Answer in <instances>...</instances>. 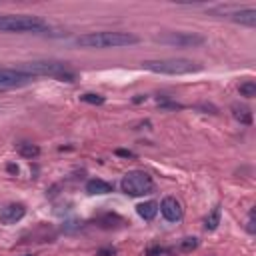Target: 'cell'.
<instances>
[{
	"label": "cell",
	"instance_id": "1",
	"mask_svg": "<svg viewBox=\"0 0 256 256\" xmlns=\"http://www.w3.org/2000/svg\"><path fill=\"white\" fill-rule=\"evenodd\" d=\"M140 38L132 32H88L76 38V44L80 48H122L138 44Z\"/></svg>",
	"mask_w": 256,
	"mask_h": 256
},
{
	"label": "cell",
	"instance_id": "2",
	"mask_svg": "<svg viewBox=\"0 0 256 256\" xmlns=\"http://www.w3.org/2000/svg\"><path fill=\"white\" fill-rule=\"evenodd\" d=\"M16 70L36 78V76H50L62 82H76V72L66 64V62H58V60H34V62H24L20 64Z\"/></svg>",
	"mask_w": 256,
	"mask_h": 256
},
{
	"label": "cell",
	"instance_id": "3",
	"mask_svg": "<svg viewBox=\"0 0 256 256\" xmlns=\"http://www.w3.org/2000/svg\"><path fill=\"white\" fill-rule=\"evenodd\" d=\"M50 24L40 16L30 14H0V32L10 34H40L48 32Z\"/></svg>",
	"mask_w": 256,
	"mask_h": 256
},
{
	"label": "cell",
	"instance_id": "4",
	"mask_svg": "<svg viewBox=\"0 0 256 256\" xmlns=\"http://www.w3.org/2000/svg\"><path fill=\"white\" fill-rule=\"evenodd\" d=\"M142 66L150 72L156 74H172V76H180V74H192L202 70V66L194 60L188 58H162V60H146L142 62Z\"/></svg>",
	"mask_w": 256,
	"mask_h": 256
},
{
	"label": "cell",
	"instance_id": "5",
	"mask_svg": "<svg viewBox=\"0 0 256 256\" xmlns=\"http://www.w3.org/2000/svg\"><path fill=\"white\" fill-rule=\"evenodd\" d=\"M120 188L128 196H144V194H150L154 190V180L144 170H130L122 176Z\"/></svg>",
	"mask_w": 256,
	"mask_h": 256
},
{
	"label": "cell",
	"instance_id": "6",
	"mask_svg": "<svg viewBox=\"0 0 256 256\" xmlns=\"http://www.w3.org/2000/svg\"><path fill=\"white\" fill-rule=\"evenodd\" d=\"M154 40L160 42V44H166V46H176V48H196V46H202L206 42V38L202 34H198V32H182V30L156 34Z\"/></svg>",
	"mask_w": 256,
	"mask_h": 256
},
{
	"label": "cell",
	"instance_id": "7",
	"mask_svg": "<svg viewBox=\"0 0 256 256\" xmlns=\"http://www.w3.org/2000/svg\"><path fill=\"white\" fill-rule=\"evenodd\" d=\"M34 78L16 70V68H0V90H10V88H20L30 84Z\"/></svg>",
	"mask_w": 256,
	"mask_h": 256
},
{
	"label": "cell",
	"instance_id": "8",
	"mask_svg": "<svg viewBox=\"0 0 256 256\" xmlns=\"http://www.w3.org/2000/svg\"><path fill=\"white\" fill-rule=\"evenodd\" d=\"M214 12H222L226 18H230L232 22L242 24V26H248V28H254V26H256V10H254V8L230 10L228 6H224V8H218V10H214Z\"/></svg>",
	"mask_w": 256,
	"mask_h": 256
},
{
	"label": "cell",
	"instance_id": "9",
	"mask_svg": "<svg viewBox=\"0 0 256 256\" xmlns=\"http://www.w3.org/2000/svg\"><path fill=\"white\" fill-rule=\"evenodd\" d=\"M24 216H26V206L20 202H10V204H4L0 208V222L6 226L20 222Z\"/></svg>",
	"mask_w": 256,
	"mask_h": 256
},
{
	"label": "cell",
	"instance_id": "10",
	"mask_svg": "<svg viewBox=\"0 0 256 256\" xmlns=\"http://www.w3.org/2000/svg\"><path fill=\"white\" fill-rule=\"evenodd\" d=\"M158 210L162 212V216H164L168 222H178V220H182V216H184L182 204H180L174 196H166V198L158 204Z\"/></svg>",
	"mask_w": 256,
	"mask_h": 256
},
{
	"label": "cell",
	"instance_id": "11",
	"mask_svg": "<svg viewBox=\"0 0 256 256\" xmlns=\"http://www.w3.org/2000/svg\"><path fill=\"white\" fill-rule=\"evenodd\" d=\"M86 192L96 196V194H110L112 192V184L106 182V180H100V178H92L86 182Z\"/></svg>",
	"mask_w": 256,
	"mask_h": 256
},
{
	"label": "cell",
	"instance_id": "12",
	"mask_svg": "<svg viewBox=\"0 0 256 256\" xmlns=\"http://www.w3.org/2000/svg\"><path fill=\"white\" fill-rule=\"evenodd\" d=\"M230 110H232V116H234L240 124H246V126H250V124H252V110H250L248 106L234 102V104L230 106Z\"/></svg>",
	"mask_w": 256,
	"mask_h": 256
},
{
	"label": "cell",
	"instance_id": "13",
	"mask_svg": "<svg viewBox=\"0 0 256 256\" xmlns=\"http://www.w3.org/2000/svg\"><path fill=\"white\" fill-rule=\"evenodd\" d=\"M136 212H138V216L142 218V220H154L156 218V214H158V202H154V200H148V202H142V204H138L136 206Z\"/></svg>",
	"mask_w": 256,
	"mask_h": 256
},
{
	"label": "cell",
	"instance_id": "14",
	"mask_svg": "<svg viewBox=\"0 0 256 256\" xmlns=\"http://www.w3.org/2000/svg\"><path fill=\"white\" fill-rule=\"evenodd\" d=\"M18 154H20L22 158H28V160H32V158H38V156H40V148H38L36 144H30V142H22V144H18Z\"/></svg>",
	"mask_w": 256,
	"mask_h": 256
},
{
	"label": "cell",
	"instance_id": "15",
	"mask_svg": "<svg viewBox=\"0 0 256 256\" xmlns=\"http://www.w3.org/2000/svg\"><path fill=\"white\" fill-rule=\"evenodd\" d=\"M218 224H220V206H216V208L206 216V220H204V228H206L208 232H212V230L218 228Z\"/></svg>",
	"mask_w": 256,
	"mask_h": 256
},
{
	"label": "cell",
	"instance_id": "16",
	"mask_svg": "<svg viewBox=\"0 0 256 256\" xmlns=\"http://www.w3.org/2000/svg\"><path fill=\"white\" fill-rule=\"evenodd\" d=\"M238 92H240V96H244V98H254V96H256V82H254V80L242 82V84L238 86Z\"/></svg>",
	"mask_w": 256,
	"mask_h": 256
},
{
	"label": "cell",
	"instance_id": "17",
	"mask_svg": "<svg viewBox=\"0 0 256 256\" xmlns=\"http://www.w3.org/2000/svg\"><path fill=\"white\" fill-rule=\"evenodd\" d=\"M146 256H174V248H170V246H150V248H146Z\"/></svg>",
	"mask_w": 256,
	"mask_h": 256
},
{
	"label": "cell",
	"instance_id": "18",
	"mask_svg": "<svg viewBox=\"0 0 256 256\" xmlns=\"http://www.w3.org/2000/svg\"><path fill=\"white\" fill-rule=\"evenodd\" d=\"M196 248H198V238H194V236H186V238H182L180 244H178V250H180V252H192V250H196Z\"/></svg>",
	"mask_w": 256,
	"mask_h": 256
},
{
	"label": "cell",
	"instance_id": "19",
	"mask_svg": "<svg viewBox=\"0 0 256 256\" xmlns=\"http://www.w3.org/2000/svg\"><path fill=\"white\" fill-rule=\"evenodd\" d=\"M80 100H82V102H88V104H96V106L104 104V96L94 94V92H86V94H82V96H80Z\"/></svg>",
	"mask_w": 256,
	"mask_h": 256
},
{
	"label": "cell",
	"instance_id": "20",
	"mask_svg": "<svg viewBox=\"0 0 256 256\" xmlns=\"http://www.w3.org/2000/svg\"><path fill=\"white\" fill-rule=\"evenodd\" d=\"M246 230H248V234H254V232H256V226H254V208H250V212H248Z\"/></svg>",
	"mask_w": 256,
	"mask_h": 256
},
{
	"label": "cell",
	"instance_id": "21",
	"mask_svg": "<svg viewBox=\"0 0 256 256\" xmlns=\"http://www.w3.org/2000/svg\"><path fill=\"white\" fill-rule=\"evenodd\" d=\"M116 254V248H112V246H108V248H100L98 250V256H114Z\"/></svg>",
	"mask_w": 256,
	"mask_h": 256
},
{
	"label": "cell",
	"instance_id": "22",
	"mask_svg": "<svg viewBox=\"0 0 256 256\" xmlns=\"http://www.w3.org/2000/svg\"><path fill=\"white\" fill-rule=\"evenodd\" d=\"M116 154H118V156H126V158H132V156H134L130 150H116Z\"/></svg>",
	"mask_w": 256,
	"mask_h": 256
},
{
	"label": "cell",
	"instance_id": "23",
	"mask_svg": "<svg viewBox=\"0 0 256 256\" xmlns=\"http://www.w3.org/2000/svg\"><path fill=\"white\" fill-rule=\"evenodd\" d=\"M6 168H8V172H10V174H18V166H16V164H8Z\"/></svg>",
	"mask_w": 256,
	"mask_h": 256
},
{
	"label": "cell",
	"instance_id": "24",
	"mask_svg": "<svg viewBox=\"0 0 256 256\" xmlns=\"http://www.w3.org/2000/svg\"><path fill=\"white\" fill-rule=\"evenodd\" d=\"M142 100H146V96H142V94H138V96L134 98V102H142Z\"/></svg>",
	"mask_w": 256,
	"mask_h": 256
},
{
	"label": "cell",
	"instance_id": "25",
	"mask_svg": "<svg viewBox=\"0 0 256 256\" xmlns=\"http://www.w3.org/2000/svg\"><path fill=\"white\" fill-rule=\"evenodd\" d=\"M24 256H30V254H24Z\"/></svg>",
	"mask_w": 256,
	"mask_h": 256
}]
</instances>
